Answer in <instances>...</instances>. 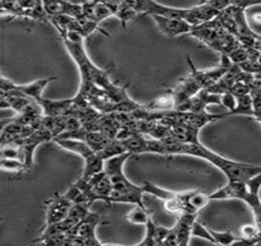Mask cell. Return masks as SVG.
Returning a JSON list of instances; mask_svg holds the SVG:
<instances>
[{
  "instance_id": "277c9868",
  "label": "cell",
  "mask_w": 261,
  "mask_h": 246,
  "mask_svg": "<svg viewBox=\"0 0 261 246\" xmlns=\"http://www.w3.org/2000/svg\"><path fill=\"white\" fill-rule=\"evenodd\" d=\"M57 145L63 147L64 150L70 151V152L76 153L84 160V171H83L82 178L88 181L91 176L103 171V164L105 161L99 156V153L95 152L90 146L83 140H76V139H65V138H56L53 139Z\"/></svg>"
},
{
  "instance_id": "9a60e30c",
  "label": "cell",
  "mask_w": 261,
  "mask_h": 246,
  "mask_svg": "<svg viewBox=\"0 0 261 246\" xmlns=\"http://www.w3.org/2000/svg\"><path fill=\"white\" fill-rule=\"evenodd\" d=\"M150 213L145 207H139L135 206V208L130 209L128 213H127L126 219L129 221V223L136 224V225H145L147 221L149 220Z\"/></svg>"
},
{
  "instance_id": "8992f818",
  "label": "cell",
  "mask_w": 261,
  "mask_h": 246,
  "mask_svg": "<svg viewBox=\"0 0 261 246\" xmlns=\"http://www.w3.org/2000/svg\"><path fill=\"white\" fill-rule=\"evenodd\" d=\"M102 218L96 213H88L84 219L79 221L67 235H76L84 240V245H102L96 238V227L101 224Z\"/></svg>"
},
{
  "instance_id": "d6986e66",
  "label": "cell",
  "mask_w": 261,
  "mask_h": 246,
  "mask_svg": "<svg viewBox=\"0 0 261 246\" xmlns=\"http://www.w3.org/2000/svg\"><path fill=\"white\" fill-rule=\"evenodd\" d=\"M114 15L112 10L110 9V7L106 3H95L94 7V14H93V19L94 21L100 23L102 20H105L106 17Z\"/></svg>"
},
{
  "instance_id": "2e32d148",
  "label": "cell",
  "mask_w": 261,
  "mask_h": 246,
  "mask_svg": "<svg viewBox=\"0 0 261 246\" xmlns=\"http://www.w3.org/2000/svg\"><path fill=\"white\" fill-rule=\"evenodd\" d=\"M143 191L144 193L147 194H152L154 197H156L158 199H160L162 202L169 199V198H173L175 195L177 194V192L174 191H169V189H164V188H160V187L153 185L152 182H148V181H144L143 185Z\"/></svg>"
},
{
  "instance_id": "52a82bcc",
  "label": "cell",
  "mask_w": 261,
  "mask_h": 246,
  "mask_svg": "<svg viewBox=\"0 0 261 246\" xmlns=\"http://www.w3.org/2000/svg\"><path fill=\"white\" fill-rule=\"evenodd\" d=\"M73 203L64 194H55L46 202V225L59 223L67 218Z\"/></svg>"
},
{
  "instance_id": "8fae6325",
  "label": "cell",
  "mask_w": 261,
  "mask_h": 246,
  "mask_svg": "<svg viewBox=\"0 0 261 246\" xmlns=\"http://www.w3.org/2000/svg\"><path fill=\"white\" fill-rule=\"evenodd\" d=\"M170 229L164 227H159L154 223L152 216L149 220L145 224V236L144 239L139 242L138 245L141 246H155V245H163L165 238L169 234Z\"/></svg>"
},
{
  "instance_id": "603a6c76",
  "label": "cell",
  "mask_w": 261,
  "mask_h": 246,
  "mask_svg": "<svg viewBox=\"0 0 261 246\" xmlns=\"http://www.w3.org/2000/svg\"><path fill=\"white\" fill-rule=\"evenodd\" d=\"M0 15H8V13L4 10V9L0 8Z\"/></svg>"
},
{
  "instance_id": "cb8c5ba5",
  "label": "cell",
  "mask_w": 261,
  "mask_h": 246,
  "mask_svg": "<svg viewBox=\"0 0 261 246\" xmlns=\"http://www.w3.org/2000/svg\"><path fill=\"white\" fill-rule=\"evenodd\" d=\"M0 220H2V219H0Z\"/></svg>"
},
{
  "instance_id": "7402d4cb",
  "label": "cell",
  "mask_w": 261,
  "mask_h": 246,
  "mask_svg": "<svg viewBox=\"0 0 261 246\" xmlns=\"http://www.w3.org/2000/svg\"><path fill=\"white\" fill-rule=\"evenodd\" d=\"M206 3L218 11L224 10V9L229 8L232 5V0H207Z\"/></svg>"
},
{
  "instance_id": "ba28073f",
  "label": "cell",
  "mask_w": 261,
  "mask_h": 246,
  "mask_svg": "<svg viewBox=\"0 0 261 246\" xmlns=\"http://www.w3.org/2000/svg\"><path fill=\"white\" fill-rule=\"evenodd\" d=\"M152 17L158 25L160 32L168 37H179L181 35H188L194 28L186 20L179 19V17H167L160 15H152Z\"/></svg>"
},
{
  "instance_id": "4fadbf2b",
  "label": "cell",
  "mask_w": 261,
  "mask_h": 246,
  "mask_svg": "<svg viewBox=\"0 0 261 246\" xmlns=\"http://www.w3.org/2000/svg\"><path fill=\"white\" fill-rule=\"evenodd\" d=\"M144 109L147 111H153V113H168L175 109V98L171 92L164 94V96H160L153 100L152 103H149L148 105L144 106Z\"/></svg>"
},
{
  "instance_id": "5b68a950",
  "label": "cell",
  "mask_w": 261,
  "mask_h": 246,
  "mask_svg": "<svg viewBox=\"0 0 261 246\" xmlns=\"http://www.w3.org/2000/svg\"><path fill=\"white\" fill-rule=\"evenodd\" d=\"M197 220V214L195 213H182L179 215L176 224L170 229L163 245L169 246H185L189 245L192 236V227Z\"/></svg>"
},
{
  "instance_id": "6da1fadb",
  "label": "cell",
  "mask_w": 261,
  "mask_h": 246,
  "mask_svg": "<svg viewBox=\"0 0 261 246\" xmlns=\"http://www.w3.org/2000/svg\"><path fill=\"white\" fill-rule=\"evenodd\" d=\"M144 153H156L163 156H194L206 160L207 162L223 172L228 181H248L261 173V165L234 161L207 149L200 141L181 142L173 139H147Z\"/></svg>"
},
{
  "instance_id": "7c38bea8",
  "label": "cell",
  "mask_w": 261,
  "mask_h": 246,
  "mask_svg": "<svg viewBox=\"0 0 261 246\" xmlns=\"http://www.w3.org/2000/svg\"><path fill=\"white\" fill-rule=\"evenodd\" d=\"M52 81H55V78H43V79H37V81L28 83V84H16V87L14 88V93H19L21 96H25L30 98V99L38 102V100L42 98L43 90Z\"/></svg>"
},
{
  "instance_id": "ac0fdd59",
  "label": "cell",
  "mask_w": 261,
  "mask_h": 246,
  "mask_svg": "<svg viewBox=\"0 0 261 246\" xmlns=\"http://www.w3.org/2000/svg\"><path fill=\"white\" fill-rule=\"evenodd\" d=\"M0 170L7 172H22L28 171V168L19 159H2L0 160Z\"/></svg>"
},
{
  "instance_id": "ffe728a7",
  "label": "cell",
  "mask_w": 261,
  "mask_h": 246,
  "mask_svg": "<svg viewBox=\"0 0 261 246\" xmlns=\"http://www.w3.org/2000/svg\"><path fill=\"white\" fill-rule=\"evenodd\" d=\"M44 11L48 17L56 16L62 13V0H41Z\"/></svg>"
},
{
  "instance_id": "30bf717a",
  "label": "cell",
  "mask_w": 261,
  "mask_h": 246,
  "mask_svg": "<svg viewBox=\"0 0 261 246\" xmlns=\"http://www.w3.org/2000/svg\"><path fill=\"white\" fill-rule=\"evenodd\" d=\"M219 13L221 11L216 10L215 8H212L207 3H203V4L197 5V7L186 9V15L184 20H186L190 25L198 26L213 20Z\"/></svg>"
},
{
  "instance_id": "44dd1931",
  "label": "cell",
  "mask_w": 261,
  "mask_h": 246,
  "mask_svg": "<svg viewBox=\"0 0 261 246\" xmlns=\"http://www.w3.org/2000/svg\"><path fill=\"white\" fill-rule=\"evenodd\" d=\"M192 236H197V238L206 239L208 240V241L213 242V239L212 236H211L208 228L204 227V225L198 220H196L194 223V227H192Z\"/></svg>"
},
{
  "instance_id": "e0dca14e",
  "label": "cell",
  "mask_w": 261,
  "mask_h": 246,
  "mask_svg": "<svg viewBox=\"0 0 261 246\" xmlns=\"http://www.w3.org/2000/svg\"><path fill=\"white\" fill-rule=\"evenodd\" d=\"M208 231L213 239V244L216 245H234L237 240H238V238H237L233 233H230V231H217L210 229V228Z\"/></svg>"
},
{
  "instance_id": "5bb4252c",
  "label": "cell",
  "mask_w": 261,
  "mask_h": 246,
  "mask_svg": "<svg viewBox=\"0 0 261 246\" xmlns=\"http://www.w3.org/2000/svg\"><path fill=\"white\" fill-rule=\"evenodd\" d=\"M210 202V195L204 194L200 191H190L188 197V206L191 213H196V214H197V213L202 208H204Z\"/></svg>"
},
{
  "instance_id": "3957f363",
  "label": "cell",
  "mask_w": 261,
  "mask_h": 246,
  "mask_svg": "<svg viewBox=\"0 0 261 246\" xmlns=\"http://www.w3.org/2000/svg\"><path fill=\"white\" fill-rule=\"evenodd\" d=\"M261 173L248 181H228L222 188L210 194L211 200L240 199L253 210L255 223L261 231Z\"/></svg>"
},
{
  "instance_id": "7a4b0ae2",
  "label": "cell",
  "mask_w": 261,
  "mask_h": 246,
  "mask_svg": "<svg viewBox=\"0 0 261 246\" xmlns=\"http://www.w3.org/2000/svg\"><path fill=\"white\" fill-rule=\"evenodd\" d=\"M130 156H132L130 152H124L106 160L103 164V171L108 173L112 185V192L109 197V203H127L145 207L143 202V187L135 185L124 176V162Z\"/></svg>"
},
{
  "instance_id": "9c48e42d",
  "label": "cell",
  "mask_w": 261,
  "mask_h": 246,
  "mask_svg": "<svg viewBox=\"0 0 261 246\" xmlns=\"http://www.w3.org/2000/svg\"><path fill=\"white\" fill-rule=\"evenodd\" d=\"M88 185L90 187L91 197L93 200H103L109 203V197L112 192L111 180L105 171L99 172V173L91 176L88 181Z\"/></svg>"
}]
</instances>
